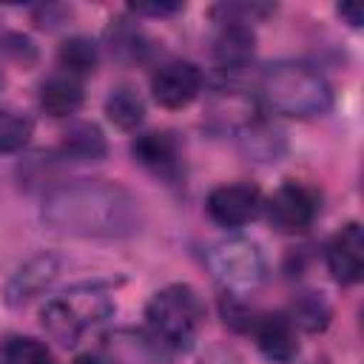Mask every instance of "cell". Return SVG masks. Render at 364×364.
I'll list each match as a JSON object with an SVG mask.
<instances>
[{
    "mask_svg": "<svg viewBox=\"0 0 364 364\" xmlns=\"http://www.w3.org/2000/svg\"><path fill=\"white\" fill-rule=\"evenodd\" d=\"M40 321H43V330L48 333V338L63 344V347H74L80 341L82 330L88 327L85 316L80 313V307L74 304L71 296H60V299L46 301V307L40 310Z\"/></svg>",
    "mask_w": 364,
    "mask_h": 364,
    "instance_id": "cell-12",
    "label": "cell"
},
{
    "mask_svg": "<svg viewBox=\"0 0 364 364\" xmlns=\"http://www.w3.org/2000/svg\"><path fill=\"white\" fill-rule=\"evenodd\" d=\"M40 219L46 228L80 239H122L142 228L136 196L108 179H77L43 196Z\"/></svg>",
    "mask_w": 364,
    "mask_h": 364,
    "instance_id": "cell-1",
    "label": "cell"
},
{
    "mask_svg": "<svg viewBox=\"0 0 364 364\" xmlns=\"http://www.w3.org/2000/svg\"><path fill=\"white\" fill-rule=\"evenodd\" d=\"M208 216L222 228H242L262 213V193L253 185H219L205 199Z\"/></svg>",
    "mask_w": 364,
    "mask_h": 364,
    "instance_id": "cell-8",
    "label": "cell"
},
{
    "mask_svg": "<svg viewBox=\"0 0 364 364\" xmlns=\"http://www.w3.org/2000/svg\"><path fill=\"white\" fill-rule=\"evenodd\" d=\"M131 154L139 165L151 168V171H171L176 168V159H179V148H176V139L165 131H148V134H139L134 142H131Z\"/></svg>",
    "mask_w": 364,
    "mask_h": 364,
    "instance_id": "cell-15",
    "label": "cell"
},
{
    "mask_svg": "<svg viewBox=\"0 0 364 364\" xmlns=\"http://www.w3.org/2000/svg\"><path fill=\"white\" fill-rule=\"evenodd\" d=\"M0 88H3V71H0Z\"/></svg>",
    "mask_w": 364,
    "mask_h": 364,
    "instance_id": "cell-26",
    "label": "cell"
},
{
    "mask_svg": "<svg viewBox=\"0 0 364 364\" xmlns=\"http://www.w3.org/2000/svg\"><path fill=\"white\" fill-rule=\"evenodd\" d=\"M210 273L230 290H250L264 279V256L256 242L245 236H230L208 250Z\"/></svg>",
    "mask_w": 364,
    "mask_h": 364,
    "instance_id": "cell-4",
    "label": "cell"
},
{
    "mask_svg": "<svg viewBox=\"0 0 364 364\" xmlns=\"http://www.w3.org/2000/svg\"><path fill=\"white\" fill-rule=\"evenodd\" d=\"M239 139H242L245 151H247L250 156H256V159H276L279 151H282V145H284L282 134H279L276 128L264 125V122H250V125L242 131Z\"/></svg>",
    "mask_w": 364,
    "mask_h": 364,
    "instance_id": "cell-21",
    "label": "cell"
},
{
    "mask_svg": "<svg viewBox=\"0 0 364 364\" xmlns=\"http://www.w3.org/2000/svg\"><path fill=\"white\" fill-rule=\"evenodd\" d=\"M108 151L105 145V136L97 125L91 122H80V125H71L65 134H63V154L68 159H77V162H97L102 159Z\"/></svg>",
    "mask_w": 364,
    "mask_h": 364,
    "instance_id": "cell-16",
    "label": "cell"
},
{
    "mask_svg": "<svg viewBox=\"0 0 364 364\" xmlns=\"http://www.w3.org/2000/svg\"><path fill=\"white\" fill-rule=\"evenodd\" d=\"M82 105V82L71 74H54L40 85V108L48 117H68Z\"/></svg>",
    "mask_w": 364,
    "mask_h": 364,
    "instance_id": "cell-14",
    "label": "cell"
},
{
    "mask_svg": "<svg viewBox=\"0 0 364 364\" xmlns=\"http://www.w3.org/2000/svg\"><path fill=\"white\" fill-rule=\"evenodd\" d=\"M287 316H290V321L296 327H301L307 333H318V330H324L330 324V307H327V301L318 293H301V296H296V301H293V307H290Z\"/></svg>",
    "mask_w": 364,
    "mask_h": 364,
    "instance_id": "cell-19",
    "label": "cell"
},
{
    "mask_svg": "<svg viewBox=\"0 0 364 364\" xmlns=\"http://www.w3.org/2000/svg\"><path fill=\"white\" fill-rule=\"evenodd\" d=\"M327 267L338 284H355L364 273V230L358 222H347L327 247Z\"/></svg>",
    "mask_w": 364,
    "mask_h": 364,
    "instance_id": "cell-10",
    "label": "cell"
},
{
    "mask_svg": "<svg viewBox=\"0 0 364 364\" xmlns=\"http://www.w3.org/2000/svg\"><path fill=\"white\" fill-rule=\"evenodd\" d=\"M0 364H57V361L43 341L31 336H14L3 344Z\"/></svg>",
    "mask_w": 364,
    "mask_h": 364,
    "instance_id": "cell-20",
    "label": "cell"
},
{
    "mask_svg": "<svg viewBox=\"0 0 364 364\" xmlns=\"http://www.w3.org/2000/svg\"><path fill=\"white\" fill-rule=\"evenodd\" d=\"M338 14H341L353 28H358V26L364 23V11H361V6H355V3H341V6H338Z\"/></svg>",
    "mask_w": 364,
    "mask_h": 364,
    "instance_id": "cell-24",
    "label": "cell"
},
{
    "mask_svg": "<svg viewBox=\"0 0 364 364\" xmlns=\"http://www.w3.org/2000/svg\"><path fill=\"white\" fill-rule=\"evenodd\" d=\"M31 131H34V125L28 117L0 108V154L23 151L31 139Z\"/></svg>",
    "mask_w": 364,
    "mask_h": 364,
    "instance_id": "cell-22",
    "label": "cell"
},
{
    "mask_svg": "<svg viewBox=\"0 0 364 364\" xmlns=\"http://www.w3.org/2000/svg\"><path fill=\"white\" fill-rule=\"evenodd\" d=\"M151 91L162 108H185L202 91V71L191 60H171L154 71Z\"/></svg>",
    "mask_w": 364,
    "mask_h": 364,
    "instance_id": "cell-7",
    "label": "cell"
},
{
    "mask_svg": "<svg viewBox=\"0 0 364 364\" xmlns=\"http://www.w3.org/2000/svg\"><path fill=\"white\" fill-rule=\"evenodd\" d=\"M131 11H136V14H151V17H165V14L179 11V3H134Z\"/></svg>",
    "mask_w": 364,
    "mask_h": 364,
    "instance_id": "cell-23",
    "label": "cell"
},
{
    "mask_svg": "<svg viewBox=\"0 0 364 364\" xmlns=\"http://www.w3.org/2000/svg\"><path fill=\"white\" fill-rule=\"evenodd\" d=\"M253 333H256V344L259 350L279 364H287L296 358L299 353V341H296V324L290 321L287 313H264L253 321Z\"/></svg>",
    "mask_w": 364,
    "mask_h": 364,
    "instance_id": "cell-11",
    "label": "cell"
},
{
    "mask_svg": "<svg viewBox=\"0 0 364 364\" xmlns=\"http://www.w3.org/2000/svg\"><path fill=\"white\" fill-rule=\"evenodd\" d=\"M57 273H60V259L54 253H37V256L26 259L6 282V290H3L6 304L20 307V304L31 301L57 279Z\"/></svg>",
    "mask_w": 364,
    "mask_h": 364,
    "instance_id": "cell-9",
    "label": "cell"
},
{
    "mask_svg": "<svg viewBox=\"0 0 364 364\" xmlns=\"http://www.w3.org/2000/svg\"><path fill=\"white\" fill-rule=\"evenodd\" d=\"M105 114H108V119L117 125V128H122V131H134L136 125H142V119H145V102H142V97L134 91V88H114L111 94H108V100H105Z\"/></svg>",
    "mask_w": 364,
    "mask_h": 364,
    "instance_id": "cell-17",
    "label": "cell"
},
{
    "mask_svg": "<svg viewBox=\"0 0 364 364\" xmlns=\"http://www.w3.org/2000/svg\"><path fill=\"white\" fill-rule=\"evenodd\" d=\"M262 97L270 111L310 119L321 117L333 105L327 80L304 63H276L262 74Z\"/></svg>",
    "mask_w": 364,
    "mask_h": 364,
    "instance_id": "cell-2",
    "label": "cell"
},
{
    "mask_svg": "<svg viewBox=\"0 0 364 364\" xmlns=\"http://www.w3.org/2000/svg\"><path fill=\"white\" fill-rule=\"evenodd\" d=\"M213 54L225 68H242L253 57V31L245 26V20H225L216 40Z\"/></svg>",
    "mask_w": 364,
    "mask_h": 364,
    "instance_id": "cell-13",
    "label": "cell"
},
{
    "mask_svg": "<svg viewBox=\"0 0 364 364\" xmlns=\"http://www.w3.org/2000/svg\"><path fill=\"white\" fill-rule=\"evenodd\" d=\"M105 364H173L171 347H165L151 330L119 327L102 338Z\"/></svg>",
    "mask_w": 364,
    "mask_h": 364,
    "instance_id": "cell-5",
    "label": "cell"
},
{
    "mask_svg": "<svg viewBox=\"0 0 364 364\" xmlns=\"http://www.w3.org/2000/svg\"><path fill=\"white\" fill-rule=\"evenodd\" d=\"M148 330L171 350H188L205 324L202 299L191 284H168L156 290L145 307Z\"/></svg>",
    "mask_w": 364,
    "mask_h": 364,
    "instance_id": "cell-3",
    "label": "cell"
},
{
    "mask_svg": "<svg viewBox=\"0 0 364 364\" xmlns=\"http://www.w3.org/2000/svg\"><path fill=\"white\" fill-rule=\"evenodd\" d=\"M318 213V199L299 182H284L267 202V219L279 233H304Z\"/></svg>",
    "mask_w": 364,
    "mask_h": 364,
    "instance_id": "cell-6",
    "label": "cell"
},
{
    "mask_svg": "<svg viewBox=\"0 0 364 364\" xmlns=\"http://www.w3.org/2000/svg\"><path fill=\"white\" fill-rule=\"evenodd\" d=\"M57 63H60L63 74H71V77L88 74V71H94L97 63H100V48H97V43H94L91 37H80V34H77V37H68V40L60 46Z\"/></svg>",
    "mask_w": 364,
    "mask_h": 364,
    "instance_id": "cell-18",
    "label": "cell"
},
{
    "mask_svg": "<svg viewBox=\"0 0 364 364\" xmlns=\"http://www.w3.org/2000/svg\"><path fill=\"white\" fill-rule=\"evenodd\" d=\"M74 364H105L100 355H91V353H85V355H77L74 358Z\"/></svg>",
    "mask_w": 364,
    "mask_h": 364,
    "instance_id": "cell-25",
    "label": "cell"
}]
</instances>
